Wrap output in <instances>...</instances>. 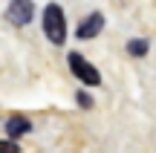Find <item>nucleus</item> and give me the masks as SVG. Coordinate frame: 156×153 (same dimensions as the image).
<instances>
[{"label": "nucleus", "mask_w": 156, "mask_h": 153, "mask_svg": "<svg viewBox=\"0 0 156 153\" xmlns=\"http://www.w3.org/2000/svg\"><path fill=\"white\" fill-rule=\"evenodd\" d=\"M67 61H69V69H73V75H75V78H81V84H87V87H98V84H101L98 69H95V67H93V64H90L84 55L73 52Z\"/></svg>", "instance_id": "obj_2"}, {"label": "nucleus", "mask_w": 156, "mask_h": 153, "mask_svg": "<svg viewBox=\"0 0 156 153\" xmlns=\"http://www.w3.org/2000/svg\"><path fill=\"white\" fill-rule=\"evenodd\" d=\"M127 52H130L133 58L147 55V40H139V38H136V40H130V43H127Z\"/></svg>", "instance_id": "obj_6"}, {"label": "nucleus", "mask_w": 156, "mask_h": 153, "mask_svg": "<svg viewBox=\"0 0 156 153\" xmlns=\"http://www.w3.org/2000/svg\"><path fill=\"white\" fill-rule=\"evenodd\" d=\"M104 29V17L95 12V15H87L81 23H78V29H75V35L78 38H95V35Z\"/></svg>", "instance_id": "obj_4"}, {"label": "nucleus", "mask_w": 156, "mask_h": 153, "mask_svg": "<svg viewBox=\"0 0 156 153\" xmlns=\"http://www.w3.org/2000/svg\"><path fill=\"white\" fill-rule=\"evenodd\" d=\"M32 12H35L32 0H12L9 9H6V17H9L15 26H26V23L32 20Z\"/></svg>", "instance_id": "obj_3"}, {"label": "nucleus", "mask_w": 156, "mask_h": 153, "mask_svg": "<svg viewBox=\"0 0 156 153\" xmlns=\"http://www.w3.org/2000/svg\"><path fill=\"white\" fill-rule=\"evenodd\" d=\"M0 153H20V148H17L15 142H3V139H0Z\"/></svg>", "instance_id": "obj_7"}, {"label": "nucleus", "mask_w": 156, "mask_h": 153, "mask_svg": "<svg viewBox=\"0 0 156 153\" xmlns=\"http://www.w3.org/2000/svg\"><path fill=\"white\" fill-rule=\"evenodd\" d=\"M29 130H32V124H29V119H26V116H12V119L6 121V133H9L12 139L26 136Z\"/></svg>", "instance_id": "obj_5"}, {"label": "nucleus", "mask_w": 156, "mask_h": 153, "mask_svg": "<svg viewBox=\"0 0 156 153\" xmlns=\"http://www.w3.org/2000/svg\"><path fill=\"white\" fill-rule=\"evenodd\" d=\"M44 35L55 46L67 43V20H64V9L58 3H49L44 9Z\"/></svg>", "instance_id": "obj_1"}, {"label": "nucleus", "mask_w": 156, "mask_h": 153, "mask_svg": "<svg viewBox=\"0 0 156 153\" xmlns=\"http://www.w3.org/2000/svg\"><path fill=\"white\" fill-rule=\"evenodd\" d=\"M78 104H81V107H93V101H90L87 92H78Z\"/></svg>", "instance_id": "obj_8"}]
</instances>
